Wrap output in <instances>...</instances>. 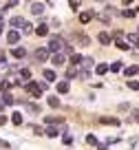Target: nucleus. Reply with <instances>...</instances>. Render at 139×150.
<instances>
[{
	"instance_id": "18",
	"label": "nucleus",
	"mask_w": 139,
	"mask_h": 150,
	"mask_svg": "<svg viewBox=\"0 0 139 150\" xmlns=\"http://www.w3.org/2000/svg\"><path fill=\"white\" fill-rule=\"evenodd\" d=\"M2 104L11 106V104H13V95H11V93H2Z\"/></svg>"
},
{
	"instance_id": "16",
	"label": "nucleus",
	"mask_w": 139,
	"mask_h": 150,
	"mask_svg": "<svg viewBox=\"0 0 139 150\" xmlns=\"http://www.w3.org/2000/svg\"><path fill=\"white\" fill-rule=\"evenodd\" d=\"M44 135H46V137H57V135H60V130H57L55 126H49V128L44 130Z\"/></svg>"
},
{
	"instance_id": "12",
	"label": "nucleus",
	"mask_w": 139,
	"mask_h": 150,
	"mask_svg": "<svg viewBox=\"0 0 139 150\" xmlns=\"http://www.w3.org/2000/svg\"><path fill=\"white\" fill-rule=\"evenodd\" d=\"M11 55H13V57H18V60H22V57L27 55V51H24L22 47H16L13 51H11Z\"/></svg>"
},
{
	"instance_id": "17",
	"label": "nucleus",
	"mask_w": 139,
	"mask_h": 150,
	"mask_svg": "<svg viewBox=\"0 0 139 150\" xmlns=\"http://www.w3.org/2000/svg\"><path fill=\"white\" fill-rule=\"evenodd\" d=\"M95 73L97 75H106L108 73V64H97L95 66Z\"/></svg>"
},
{
	"instance_id": "26",
	"label": "nucleus",
	"mask_w": 139,
	"mask_h": 150,
	"mask_svg": "<svg viewBox=\"0 0 139 150\" xmlns=\"http://www.w3.org/2000/svg\"><path fill=\"white\" fill-rule=\"evenodd\" d=\"M108 69H111L113 73H117V71H121V62H113V64L108 66Z\"/></svg>"
},
{
	"instance_id": "37",
	"label": "nucleus",
	"mask_w": 139,
	"mask_h": 150,
	"mask_svg": "<svg viewBox=\"0 0 139 150\" xmlns=\"http://www.w3.org/2000/svg\"><path fill=\"white\" fill-rule=\"evenodd\" d=\"M97 148H99V150H108V146H106V144H97Z\"/></svg>"
},
{
	"instance_id": "5",
	"label": "nucleus",
	"mask_w": 139,
	"mask_h": 150,
	"mask_svg": "<svg viewBox=\"0 0 139 150\" xmlns=\"http://www.w3.org/2000/svg\"><path fill=\"white\" fill-rule=\"evenodd\" d=\"M93 18H95V13H93V11H82V13H79V22H82V24L91 22Z\"/></svg>"
},
{
	"instance_id": "21",
	"label": "nucleus",
	"mask_w": 139,
	"mask_h": 150,
	"mask_svg": "<svg viewBox=\"0 0 139 150\" xmlns=\"http://www.w3.org/2000/svg\"><path fill=\"white\" fill-rule=\"evenodd\" d=\"M121 16H124V18H133V16H137V9H124Z\"/></svg>"
},
{
	"instance_id": "40",
	"label": "nucleus",
	"mask_w": 139,
	"mask_h": 150,
	"mask_svg": "<svg viewBox=\"0 0 139 150\" xmlns=\"http://www.w3.org/2000/svg\"><path fill=\"white\" fill-rule=\"evenodd\" d=\"M2 106H5V104H2V99H0V110H2Z\"/></svg>"
},
{
	"instance_id": "10",
	"label": "nucleus",
	"mask_w": 139,
	"mask_h": 150,
	"mask_svg": "<svg viewBox=\"0 0 139 150\" xmlns=\"http://www.w3.org/2000/svg\"><path fill=\"white\" fill-rule=\"evenodd\" d=\"M51 62H53V64H55V66H62V64H64V62H66V57L62 55V53H53Z\"/></svg>"
},
{
	"instance_id": "32",
	"label": "nucleus",
	"mask_w": 139,
	"mask_h": 150,
	"mask_svg": "<svg viewBox=\"0 0 139 150\" xmlns=\"http://www.w3.org/2000/svg\"><path fill=\"white\" fill-rule=\"evenodd\" d=\"M9 86H11V84H9V82H7V80H2V82H0V88H5V91H7V88H9Z\"/></svg>"
},
{
	"instance_id": "38",
	"label": "nucleus",
	"mask_w": 139,
	"mask_h": 150,
	"mask_svg": "<svg viewBox=\"0 0 139 150\" xmlns=\"http://www.w3.org/2000/svg\"><path fill=\"white\" fill-rule=\"evenodd\" d=\"M0 146H2V148H9V144H7V141H2V139H0Z\"/></svg>"
},
{
	"instance_id": "2",
	"label": "nucleus",
	"mask_w": 139,
	"mask_h": 150,
	"mask_svg": "<svg viewBox=\"0 0 139 150\" xmlns=\"http://www.w3.org/2000/svg\"><path fill=\"white\" fill-rule=\"evenodd\" d=\"M73 40L79 47H88V44H91V38H88L86 33H82V31H73Z\"/></svg>"
},
{
	"instance_id": "23",
	"label": "nucleus",
	"mask_w": 139,
	"mask_h": 150,
	"mask_svg": "<svg viewBox=\"0 0 139 150\" xmlns=\"http://www.w3.org/2000/svg\"><path fill=\"white\" fill-rule=\"evenodd\" d=\"M49 106H53V108H57L60 106V99L55 97V95H51V97H49Z\"/></svg>"
},
{
	"instance_id": "9",
	"label": "nucleus",
	"mask_w": 139,
	"mask_h": 150,
	"mask_svg": "<svg viewBox=\"0 0 139 150\" xmlns=\"http://www.w3.org/2000/svg\"><path fill=\"white\" fill-rule=\"evenodd\" d=\"M31 13L42 16V13H44V5H42V2H33V5H31Z\"/></svg>"
},
{
	"instance_id": "24",
	"label": "nucleus",
	"mask_w": 139,
	"mask_h": 150,
	"mask_svg": "<svg viewBox=\"0 0 139 150\" xmlns=\"http://www.w3.org/2000/svg\"><path fill=\"white\" fill-rule=\"evenodd\" d=\"M128 42L137 44V42H139V33H128Z\"/></svg>"
},
{
	"instance_id": "7",
	"label": "nucleus",
	"mask_w": 139,
	"mask_h": 150,
	"mask_svg": "<svg viewBox=\"0 0 139 150\" xmlns=\"http://www.w3.org/2000/svg\"><path fill=\"white\" fill-rule=\"evenodd\" d=\"M29 77H31V71H29V69H22V71H20V80H18V84H27Z\"/></svg>"
},
{
	"instance_id": "39",
	"label": "nucleus",
	"mask_w": 139,
	"mask_h": 150,
	"mask_svg": "<svg viewBox=\"0 0 139 150\" xmlns=\"http://www.w3.org/2000/svg\"><path fill=\"white\" fill-rule=\"evenodd\" d=\"M5 31V22H2V20H0V33Z\"/></svg>"
},
{
	"instance_id": "29",
	"label": "nucleus",
	"mask_w": 139,
	"mask_h": 150,
	"mask_svg": "<svg viewBox=\"0 0 139 150\" xmlns=\"http://www.w3.org/2000/svg\"><path fill=\"white\" fill-rule=\"evenodd\" d=\"M128 88H133V91H139V82L130 80V82H128Z\"/></svg>"
},
{
	"instance_id": "6",
	"label": "nucleus",
	"mask_w": 139,
	"mask_h": 150,
	"mask_svg": "<svg viewBox=\"0 0 139 150\" xmlns=\"http://www.w3.org/2000/svg\"><path fill=\"white\" fill-rule=\"evenodd\" d=\"M9 24H11V27L16 29V31H18V29H22V27H24V20L20 18V16H13V18H11V22H9Z\"/></svg>"
},
{
	"instance_id": "28",
	"label": "nucleus",
	"mask_w": 139,
	"mask_h": 150,
	"mask_svg": "<svg viewBox=\"0 0 139 150\" xmlns=\"http://www.w3.org/2000/svg\"><path fill=\"white\" fill-rule=\"evenodd\" d=\"M27 108L31 112H40V106H38V104H27Z\"/></svg>"
},
{
	"instance_id": "15",
	"label": "nucleus",
	"mask_w": 139,
	"mask_h": 150,
	"mask_svg": "<svg viewBox=\"0 0 139 150\" xmlns=\"http://www.w3.org/2000/svg\"><path fill=\"white\" fill-rule=\"evenodd\" d=\"M137 73H139V66H128V69L124 71L126 77H133V75H137Z\"/></svg>"
},
{
	"instance_id": "20",
	"label": "nucleus",
	"mask_w": 139,
	"mask_h": 150,
	"mask_svg": "<svg viewBox=\"0 0 139 150\" xmlns=\"http://www.w3.org/2000/svg\"><path fill=\"white\" fill-rule=\"evenodd\" d=\"M71 60H73V66H82V60H84V57L77 55V53H73V55H71Z\"/></svg>"
},
{
	"instance_id": "13",
	"label": "nucleus",
	"mask_w": 139,
	"mask_h": 150,
	"mask_svg": "<svg viewBox=\"0 0 139 150\" xmlns=\"http://www.w3.org/2000/svg\"><path fill=\"white\" fill-rule=\"evenodd\" d=\"M75 75H79V66H71V69L66 71V80H73Z\"/></svg>"
},
{
	"instance_id": "31",
	"label": "nucleus",
	"mask_w": 139,
	"mask_h": 150,
	"mask_svg": "<svg viewBox=\"0 0 139 150\" xmlns=\"http://www.w3.org/2000/svg\"><path fill=\"white\" fill-rule=\"evenodd\" d=\"M22 31H24V33H31V31H33V29H31V24H29V22H24V27H22Z\"/></svg>"
},
{
	"instance_id": "11",
	"label": "nucleus",
	"mask_w": 139,
	"mask_h": 150,
	"mask_svg": "<svg viewBox=\"0 0 139 150\" xmlns=\"http://www.w3.org/2000/svg\"><path fill=\"white\" fill-rule=\"evenodd\" d=\"M42 77H44L46 82H55V77H57V75H55V71H51V69H46L44 73H42Z\"/></svg>"
},
{
	"instance_id": "27",
	"label": "nucleus",
	"mask_w": 139,
	"mask_h": 150,
	"mask_svg": "<svg viewBox=\"0 0 139 150\" xmlns=\"http://www.w3.org/2000/svg\"><path fill=\"white\" fill-rule=\"evenodd\" d=\"M102 122H104V124H113V126H117V124H119L115 117H102Z\"/></svg>"
},
{
	"instance_id": "35",
	"label": "nucleus",
	"mask_w": 139,
	"mask_h": 150,
	"mask_svg": "<svg viewBox=\"0 0 139 150\" xmlns=\"http://www.w3.org/2000/svg\"><path fill=\"white\" fill-rule=\"evenodd\" d=\"M5 124H7V117H5V115H0V126H5Z\"/></svg>"
},
{
	"instance_id": "30",
	"label": "nucleus",
	"mask_w": 139,
	"mask_h": 150,
	"mask_svg": "<svg viewBox=\"0 0 139 150\" xmlns=\"http://www.w3.org/2000/svg\"><path fill=\"white\" fill-rule=\"evenodd\" d=\"M69 5H71V9H73V11H77V7H79V0H69Z\"/></svg>"
},
{
	"instance_id": "34",
	"label": "nucleus",
	"mask_w": 139,
	"mask_h": 150,
	"mask_svg": "<svg viewBox=\"0 0 139 150\" xmlns=\"http://www.w3.org/2000/svg\"><path fill=\"white\" fill-rule=\"evenodd\" d=\"M64 144H73V135H64Z\"/></svg>"
},
{
	"instance_id": "36",
	"label": "nucleus",
	"mask_w": 139,
	"mask_h": 150,
	"mask_svg": "<svg viewBox=\"0 0 139 150\" xmlns=\"http://www.w3.org/2000/svg\"><path fill=\"white\" fill-rule=\"evenodd\" d=\"M18 2H20V0H9V5H7V7H16Z\"/></svg>"
},
{
	"instance_id": "8",
	"label": "nucleus",
	"mask_w": 139,
	"mask_h": 150,
	"mask_svg": "<svg viewBox=\"0 0 139 150\" xmlns=\"http://www.w3.org/2000/svg\"><path fill=\"white\" fill-rule=\"evenodd\" d=\"M97 40H99L102 44H111V42H113V35H111V33H106V31H102V33L97 35Z\"/></svg>"
},
{
	"instance_id": "4",
	"label": "nucleus",
	"mask_w": 139,
	"mask_h": 150,
	"mask_svg": "<svg viewBox=\"0 0 139 150\" xmlns=\"http://www.w3.org/2000/svg\"><path fill=\"white\" fill-rule=\"evenodd\" d=\"M49 60V51L46 49H38L35 51V62H46Z\"/></svg>"
},
{
	"instance_id": "1",
	"label": "nucleus",
	"mask_w": 139,
	"mask_h": 150,
	"mask_svg": "<svg viewBox=\"0 0 139 150\" xmlns=\"http://www.w3.org/2000/svg\"><path fill=\"white\" fill-rule=\"evenodd\" d=\"M62 44H64V40H62V38H51V42L46 44V51H49V53H60Z\"/></svg>"
},
{
	"instance_id": "25",
	"label": "nucleus",
	"mask_w": 139,
	"mask_h": 150,
	"mask_svg": "<svg viewBox=\"0 0 139 150\" xmlns=\"http://www.w3.org/2000/svg\"><path fill=\"white\" fill-rule=\"evenodd\" d=\"M86 144H91V146H97V137H95V135H86Z\"/></svg>"
},
{
	"instance_id": "14",
	"label": "nucleus",
	"mask_w": 139,
	"mask_h": 150,
	"mask_svg": "<svg viewBox=\"0 0 139 150\" xmlns=\"http://www.w3.org/2000/svg\"><path fill=\"white\" fill-rule=\"evenodd\" d=\"M57 93H69V82L66 80L57 82Z\"/></svg>"
},
{
	"instance_id": "22",
	"label": "nucleus",
	"mask_w": 139,
	"mask_h": 150,
	"mask_svg": "<svg viewBox=\"0 0 139 150\" xmlns=\"http://www.w3.org/2000/svg\"><path fill=\"white\" fill-rule=\"evenodd\" d=\"M11 122H13L16 126H20V124H22V115H20V112H13V117H11Z\"/></svg>"
},
{
	"instance_id": "33",
	"label": "nucleus",
	"mask_w": 139,
	"mask_h": 150,
	"mask_svg": "<svg viewBox=\"0 0 139 150\" xmlns=\"http://www.w3.org/2000/svg\"><path fill=\"white\" fill-rule=\"evenodd\" d=\"M117 47H119L121 51H126V49H128V42H117Z\"/></svg>"
},
{
	"instance_id": "3",
	"label": "nucleus",
	"mask_w": 139,
	"mask_h": 150,
	"mask_svg": "<svg viewBox=\"0 0 139 150\" xmlns=\"http://www.w3.org/2000/svg\"><path fill=\"white\" fill-rule=\"evenodd\" d=\"M18 40H20V31L13 29V31L7 33V42H9V44H18Z\"/></svg>"
},
{
	"instance_id": "19",
	"label": "nucleus",
	"mask_w": 139,
	"mask_h": 150,
	"mask_svg": "<svg viewBox=\"0 0 139 150\" xmlns=\"http://www.w3.org/2000/svg\"><path fill=\"white\" fill-rule=\"evenodd\" d=\"M35 33L38 35H46V33H49V24H40V27L35 29Z\"/></svg>"
}]
</instances>
